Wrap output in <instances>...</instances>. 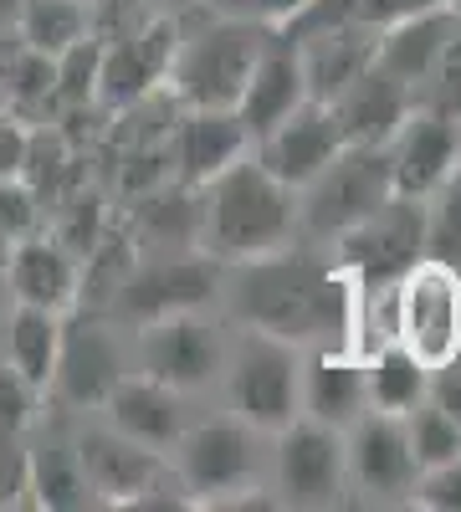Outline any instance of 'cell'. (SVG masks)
Here are the masks:
<instances>
[{"mask_svg":"<svg viewBox=\"0 0 461 512\" xmlns=\"http://www.w3.org/2000/svg\"><path fill=\"white\" fill-rule=\"evenodd\" d=\"M221 262H211L200 246H185V251H164V256H149V262H134L123 287L113 292V313L123 323H149V318H164V313H185V308H211L221 297Z\"/></svg>","mask_w":461,"mask_h":512,"instance_id":"11","label":"cell"},{"mask_svg":"<svg viewBox=\"0 0 461 512\" xmlns=\"http://www.w3.org/2000/svg\"><path fill=\"white\" fill-rule=\"evenodd\" d=\"M272 31L257 21H211L195 36L175 41L170 72H164V88L180 108H236L241 88L257 57L267 52Z\"/></svg>","mask_w":461,"mask_h":512,"instance_id":"5","label":"cell"},{"mask_svg":"<svg viewBox=\"0 0 461 512\" xmlns=\"http://www.w3.org/2000/svg\"><path fill=\"white\" fill-rule=\"evenodd\" d=\"M246 149H251V134L236 118V108H180L170 123V180L200 190Z\"/></svg>","mask_w":461,"mask_h":512,"instance_id":"19","label":"cell"},{"mask_svg":"<svg viewBox=\"0 0 461 512\" xmlns=\"http://www.w3.org/2000/svg\"><path fill=\"white\" fill-rule=\"evenodd\" d=\"M0 507H31L26 436H6V431H0Z\"/></svg>","mask_w":461,"mask_h":512,"instance_id":"37","label":"cell"},{"mask_svg":"<svg viewBox=\"0 0 461 512\" xmlns=\"http://www.w3.org/2000/svg\"><path fill=\"white\" fill-rule=\"evenodd\" d=\"M21 6H26V0H0V36H6V31H16V21H21Z\"/></svg>","mask_w":461,"mask_h":512,"instance_id":"41","label":"cell"},{"mask_svg":"<svg viewBox=\"0 0 461 512\" xmlns=\"http://www.w3.org/2000/svg\"><path fill=\"white\" fill-rule=\"evenodd\" d=\"M170 466L190 487L195 507H226V502L246 507L251 492H262V472H267L262 431H251L236 415L190 420L180 441L170 446Z\"/></svg>","mask_w":461,"mask_h":512,"instance_id":"4","label":"cell"},{"mask_svg":"<svg viewBox=\"0 0 461 512\" xmlns=\"http://www.w3.org/2000/svg\"><path fill=\"white\" fill-rule=\"evenodd\" d=\"M456 36H461V11H456V0H441V6L390 21L380 31V41H374V67L390 72L395 82H405L410 93H421Z\"/></svg>","mask_w":461,"mask_h":512,"instance_id":"18","label":"cell"},{"mask_svg":"<svg viewBox=\"0 0 461 512\" xmlns=\"http://www.w3.org/2000/svg\"><path fill=\"white\" fill-rule=\"evenodd\" d=\"M426 400H436V405L461 425V359L446 364V369H431V390H426Z\"/></svg>","mask_w":461,"mask_h":512,"instance_id":"39","label":"cell"},{"mask_svg":"<svg viewBox=\"0 0 461 512\" xmlns=\"http://www.w3.org/2000/svg\"><path fill=\"white\" fill-rule=\"evenodd\" d=\"M298 241V190L251 159V149L200 185L195 246L221 267H241Z\"/></svg>","mask_w":461,"mask_h":512,"instance_id":"2","label":"cell"},{"mask_svg":"<svg viewBox=\"0 0 461 512\" xmlns=\"http://www.w3.org/2000/svg\"><path fill=\"white\" fill-rule=\"evenodd\" d=\"M31 231H41V190L31 175H0V236L21 241Z\"/></svg>","mask_w":461,"mask_h":512,"instance_id":"34","label":"cell"},{"mask_svg":"<svg viewBox=\"0 0 461 512\" xmlns=\"http://www.w3.org/2000/svg\"><path fill=\"white\" fill-rule=\"evenodd\" d=\"M11 313V241L0 236V318Z\"/></svg>","mask_w":461,"mask_h":512,"instance_id":"40","label":"cell"},{"mask_svg":"<svg viewBox=\"0 0 461 512\" xmlns=\"http://www.w3.org/2000/svg\"><path fill=\"white\" fill-rule=\"evenodd\" d=\"M395 344L426 369L461 359V267L421 256L395 282Z\"/></svg>","mask_w":461,"mask_h":512,"instance_id":"7","label":"cell"},{"mask_svg":"<svg viewBox=\"0 0 461 512\" xmlns=\"http://www.w3.org/2000/svg\"><path fill=\"white\" fill-rule=\"evenodd\" d=\"M52 236H57L72 256H88V251L103 241V200H98L93 190H77V195L67 200V210L57 216Z\"/></svg>","mask_w":461,"mask_h":512,"instance_id":"33","label":"cell"},{"mask_svg":"<svg viewBox=\"0 0 461 512\" xmlns=\"http://www.w3.org/2000/svg\"><path fill=\"white\" fill-rule=\"evenodd\" d=\"M426 256L461 267V159L451 164L441 190L426 200Z\"/></svg>","mask_w":461,"mask_h":512,"instance_id":"32","label":"cell"},{"mask_svg":"<svg viewBox=\"0 0 461 512\" xmlns=\"http://www.w3.org/2000/svg\"><path fill=\"white\" fill-rule=\"evenodd\" d=\"M328 256L359 287H390L426 256V200L390 195L380 210H369L359 226L339 241H328Z\"/></svg>","mask_w":461,"mask_h":512,"instance_id":"8","label":"cell"},{"mask_svg":"<svg viewBox=\"0 0 461 512\" xmlns=\"http://www.w3.org/2000/svg\"><path fill=\"white\" fill-rule=\"evenodd\" d=\"M426 6H441V0H303L298 11L282 21V36H303L318 26H374L385 31L400 16H415Z\"/></svg>","mask_w":461,"mask_h":512,"instance_id":"30","label":"cell"},{"mask_svg":"<svg viewBox=\"0 0 461 512\" xmlns=\"http://www.w3.org/2000/svg\"><path fill=\"white\" fill-rule=\"evenodd\" d=\"M287 41L298 52L308 98L333 103L364 67H374V41H380V31L374 26H318V31L287 36Z\"/></svg>","mask_w":461,"mask_h":512,"instance_id":"22","label":"cell"},{"mask_svg":"<svg viewBox=\"0 0 461 512\" xmlns=\"http://www.w3.org/2000/svg\"><path fill=\"white\" fill-rule=\"evenodd\" d=\"M216 384L226 390L236 420L262 436H277L282 425L303 415V349L277 333L236 323L226 333V364Z\"/></svg>","mask_w":461,"mask_h":512,"instance_id":"3","label":"cell"},{"mask_svg":"<svg viewBox=\"0 0 461 512\" xmlns=\"http://www.w3.org/2000/svg\"><path fill=\"white\" fill-rule=\"evenodd\" d=\"M82 292V256H72L52 231H31L11 241V303L72 313Z\"/></svg>","mask_w":461,"mask_h":512,"instance_id":"21","label":"cell"},{"mask_svg":"<svg viewBox=\"0 0 461 512\" xmlns=\"http://www.w3.org/2000/svg\"><path fill=\"white\" fill-rule=\"evenodd\" d=\"M344 466H349V492L364 502H410L415 492V451L405 436V415L385 410H364L349 431H344Z\"/></svg>","mask_w":461,"mask_h":512,"instance_id":"13","label":"cell"},{"mask_svg":"<svg viewBox=\"0 0 461 512\" xmlns=\"http://www.w3.org/2000/svg\"><path fill=\"white\" fill-rule=\"evenodd\" d=\"M395 195L385 144H344L298 190V241L328 246Z\"/></svg>","mask_w":461,"mask_h":512,"instance_id":"6","label":"cell"},{"mask_svg":"<svg viewBox=\"0 0 461 512\" xmlns=\"http://www.w3.org/2000/svg\"><path fill=\"white\" fill-rule=\"evenodd\" d=\"M41 400L47 395L0 359V431L6 436H31V425L41 420Z\"/></svg>","mask_w":461,"mask_h":512,"instance_id":"35","label":"cell"},{"mask_svg":"<svg viewBox=\"0 0 461 512\" xmlns=\"http://www.w3.org/2000/svg\"><path fill=\"white\" fill-rule=\"evenodd\" d=\"M328 108L344 128V144H385L400 128V118L415 108V93L405 88V82H395L390 72L364 67Z\"/></svg>","mask_w":461,"mask_h":512,"instance_id":"25","label":"cell"},{"mask_svg":"<svg viewBox=\"0 0 461 512\" xmlns=\"http://www.w3.org/2000/svg\"><path fill=\"white\" fill-rule=\"evenodd\" d=\"M303 98H308V82H303L298 52H292V41H287V36H272V41H267V52L257 57V67H251L241 98H236V118L246 123L251 144H257L267 128L282 123Z\"/></svg>","mask_w":461,"mask_h":512,"instance_id":"24","label":"cell"},{"mask_svg":"<svg viewBox=\"0 0 461 512\" xmlns=\"http://www.w3.org/2000/svg\"><path fill=\"white\" fill-rule=\"evenodd\" d=\"M267 477L282 507H333L349 497V466H344V431L298 415L272 436Z\"/></svg>","mask_w":461,"mask_h":512,"instance_id":"10","label":"cell"},{"mask_svg":"<svg viewBox=\"0 0 461 512\" xmlns=\"http://www.w3.org/2000/svg\"><path fill=\"white\" fill-rule=\"evenodd\" d=\"M405 436H410V451H415V466H421V472L461 456V425L436 400H421L415 410H405Z\"/></svg>","mask_w":461,"mask_h":512,"instance_id":"31","label":"cell"},{"mask_svg":"<svg viewBox=\"0 0 461 512\" xmlns=\"http://www.w3.org/2000/svg\"><path fill=\"white\" fill-rule=\"evenodd\" d=\"M185 400L190 395L170 390L164 379H154L144 369H129L108 390V400L98 410H103V420L113 425V431H123L129 441H139V446H149L159 456H170V446L180 441V431L190 425V405Z\"/></svg>","mask_w":461,"mask_h":512,"instance_id":"17","label":"cell"},{"mask_svg":"<svg viewBox=\"0 0 461 512\" xmlns=\"http://www.w3.org/2000/svg\"><path fill=\"white\" fill-rule=\"evenodd\" d=\"M26 128L16 113L0 108V175H21V164H26Z\"/></svg>","mask_w":461,"mask_h":512,"instance_id":"38","label":"cell"},{"mask_svg":"<svg viewBox=\"0 0 461 512\" xmlns=\"http://www.w3.org/2000/svg\"><path fill=\"white\" fill-rule=\"evenodd\" d=\"M385 154H390L395 195L431 200V195L441 190V180L451 175V164L461 159V118L415 103V108L400 118L395 134L385 139Z\"/></svg>","mask_w":461,"mask_h":512,"instance_id":"14","label":"cell"},{"mask_svg":"<svg viewBox=\"0 0 461 512\" xmlns=\"http://www.w3.org/2000/svg\"><path fill=\"white\" fill-rule=\"evenodd\" d=\"M339 149H344V128L333 118V108L318 103V98H303L282 123H272L267 134L251 144V159L262 169H272L282 185L303 190Z\"/></svg>","mask_w":461,"mask_h":512,"instance_id":"16","label":"cell"},{"mask_svg":"<svg viewBox=\"0 0 461 512\" xmlns=\"http://www.w3.org/2000/svg\"><path fill=\"white\" fill-rule=\"evenodd\" d=\"M123 374H129V349L98 313L62 318V344H57L47 400H57L62 410H98Z\"/></svg>","mask_w":461,"mask_h":512,"instance_id":"12","label":"cell"},{"mask_svg":"<svg viewBox=\"0 0 461 512\" xmlns=\"http://www.w3.org/2000/svg\"><path fill=\"white\" fill-rule=\"evenodd\" d=\"M62 318H67V313L26 308V303H11V313L0 318V359H6V364H11L21 379H31L41 395H47L52 369H57Z\"/></svg>","mask_w":461,"mask_h":512,"instance_id":"27","label":"cell"},{"mask_svg":"<svg viewBox=\"0 0 461 512\" xmlns=\"http://www.w3.org/2000/svg\"><path fill=\"white\" fill-rule=\"evenodd\" d=\"M175 21H149L129 36H113L108 47H98V93L93 103L123 113L144 103L149 93L164 88V72H170V57H175Z\"/></svg>","mask_w":461,"mask_h":512,"instance_id":"15","label":"cell"},{"mask_svg":"<svg viewBox=\"0 0 461 512\" xmlns=\"http://www.w3.org/2000/svg\"><path fill=\"white\" fill-rule=\"evenodd\" d=\"M77 461H82V477L93 487L98 507H134V497L144 492V482L159 472V451L129 441L113 425H93V431H77Z\"/></svg>","mask_w":461,"mask_h":512,"instance_id":"20","label":"cell"},{"mask_svg":"<svg viewBox=\"0 0 461 512\" xmlns=\"http://www.w3.org/2000/svg\"><path fill=\"white\" fill-rule=\"evenodd\" d=\"M364 390H369V410L385 415H405L426 400L431 390V369L415 364L400 344H385L380 354L364 359Z\"/></svg>","mask_w":461,"mask_h":512,"instance_id":"29","label":"cell"},{"mask_svg":"<svg viewBox=\"0 0 461 512\" xmlns=\"http://www.w3.org/2000/svg\"><path fill=\"white\" fill-rule=\"evenodd\" d=\"M93 16H98V0H26L21 6V21H16V36L36 57H62L72 47L93 36Z\"/></svg>","mask_w":461,"mask_h":512,"instance_id":"28","label":"cell"},{"mask_svg":"<svg viewBox=\"0 0 461 512\" xmlns=\"http://www.w3.org/2000/svg\"><path fill=\"white\" fill-rule=\"evenodd\" d=\"M364 410H369L364 364L344 344L308 349L303 354V415L328 425V431H349Z\"/></svg>","mask_w":461,"mask_h":512,"instance_id":"23","label":"cell"},{"mask_svg":"<svg viewBox=\"0 0 461 512\" xmlns=\"http://www.w3.org/2000/svg\"><path fill=\"white\" fill-rule=\"evenodd\" d=\"M26 487H31V507H47V512L98 507L88 477H82V461H77V441L72 436L26 441Z\"/></svg>","mask_w":461,"mask_h":512,"instance_id":"26","label":"cell"},{"mask_svg":"<svg viewBox=\"0 0 461 512\" xmlns=\"http://www.w3.org/2000/svg\"><path fill=\"white\" fill-rule=\"evenodd\" d=\"M221 287H226L231 318L246 323V328L277 333L287 344H298L303 354L344 344L354 277L339 272L328 246L292 241L272 256L231 267V277H221Z\"/></svg>","mask_w":461,"mask_h":512,"instance_id":"1","label":"cell"},{"mask_svg":"<svg viewBox=\"0 0 461 512\" xmlns=\"http://www.w3.org/2000/svg\"><path fill=\"white\" fill-rule=\"evenodd\" d=\"M226 333L231 328H221L205 308L149 318V323H139V338H134V364L144 374L164 379L170 390L195 395V390H205V384L221 379Z\"/></svg>","mask_w":461,"mask_h":512,"instance_id":"9","label":"cell"},{"mask_svg":"<svg viewBox=\"0 0 461 512\" xmlns=\"http://www.w3.org/2000/svg\"><path fill=\"white\" fill-rule=\"evenodd\" d=\"M410 502L426 507V512H461V456H451L441 466H426V472L415 477Z\"/></svg>","mask_w":461,"mask_h":512,"instance_id":"36","label":"cell"}]
</instances>
